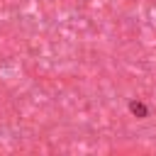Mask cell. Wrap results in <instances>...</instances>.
<instances>
[{
    "label": "cell",
    "mask_w": 156,
    "mask_h": 156,
    "mask_svg": "<svg viewBox=\"0 0 156 156\" xmlns=\"http://www.w3.org/2000/svg\"><path fill=\"white\" fill-rule=\"evenodd\" d=\"M129 112L134 115V117H139V119H144V117H149V107L141 102V100H129Z\"/></svg>",
    "instance_id": "cell-1"
}]
</instances>
